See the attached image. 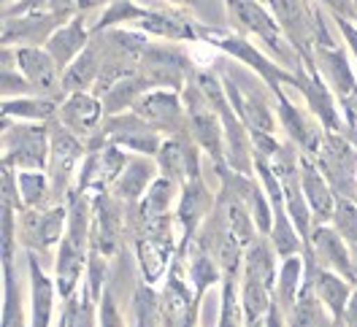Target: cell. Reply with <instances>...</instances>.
Listing matches in <instances>:
<instances>
[{"mask_svg":"<svg viewBox=\"0 0 357 327\" xmlns=\"http://www.w3.org/2000/svg\"><path fill=\"white\" fill-rule=\"evenodd\" d=\"M82 144L79 135L68 130L66 125L60 122L57 128H52V144H49V176H52V187L54 195H66V187L70 181V176L76 171L79 160H82Z\"/></svg>","mask_w":357,"mask_h":327,"instance_id":"obj_8","label":"cell"},{"mask_svg":"<svg viewBox=\"0 0 357 327\" xmlns=\"http://www.w3.org/2000/svg\"><path fill=\"white\" fill-rule=\"evenodd\" d=\"M314 289L325 303L333 308V314H341L349 301V284L344 276H335V271L314 268Z\"/></svg>","mask_w":357,"mask_h":327,"instance_id":"obj_22","label":"cell"},{"mask_svg":"<svg viewBox=\"0 0 357 327\" xmlns=\"http://www.w3.org/2000/svg\"><path fill=\"white\" fill-rule=\"evenodd\" d=\"M301 184H303V195L309 200V208L314 211L317 222H328V219L333 222L338 195L314 160H306V157L301 160Z\"/></svg>","mask_w":357,"mask_h":327,"instance_id":"obj_15","label":"cell"},{"mask_svg":"<svg viewBox=\"0 0 357 327\" xmlns=\"http://www.w3.org/2000/svg\"><path fill=\"white\" fill-rule=\"evenodd\" d=\"M152 162L146 157H135V160H128L125 171L116 176L114 181V190L116 195L125 197V200H138L149 187H152Z\"/></svg>","mask_w":357,"mask_h":327,"instance_id":"obj_19","label":"cell"},{"mask_svg":"<svg viewBox=\"0 0 357 327\" xmlns=\"http://www.w3.org/2000/svg\"><path fill=\"white\" fill-rule=\"evenodd\" d=\"M171 6H176V8H181V6H195L198 0H168Z\"/></svg>","mask_w":357,"mask_h":327,"instance_id":"obj_34","label":"cell"},{"mask_svg":"<svg viewBox=\"0 0 357 327\" xmlns=\"http://www.w3.org/2000/svg\"><path fill=\"white\" fill-rule=\"evenodd\" d=\"M355 262H357V249H355Z\"/></svg>","mask_w":357,"mask_h":327,"instance_id":"obj_36","label":"cell"},{"mask_svg":"<svg viewBox=\"0 0 357 327\" xmlns=\"http://www.w3.org/2000/svg\"><path fill=\"white\" fill-rule=\"evenodd\" d=\"M138 76L152 89H181L184 84V54L171 46H146L138 60Z\"/></svg>","mask_w":357,"mask_h":327,"instance_id":"obj_6","label":"cell"},{"mask_svg":"<svg viewBox=\"0 0 357 327\" xmlns=\"http://www.w3.org/2000/svg\"><path fill=\"white\" fill-rule=\"evenodd\" d=\"M6 144V165L20 171H41L46 162V152L52 144V132L46 125H27V122H8L3 132Z\"/></svg>","mask_w":357,"mask_h":327,"instance_id":"obj_2","label":"cell"},{"mask_svg":"<svg viewBox=\"0 0 357 327\" xmlns=\"http://www.w3.org/2000/svg\"><path fill=\"white\" fill-rule=\"evenodd\" d=\"M184 98H187V116H190L195 141L220 165V157H222V130H220L222 122H220V114L214 109V103L203 95V89L190 87L184 92Z\"/></svg>","mask_w":357,"mask_h":327,"instance_id":"obj_7","label":"cell"},{"mask_svg":"<svg viewBox=\"0 0 357 327\" xmlns=\"http://www.w3.org/2000/svg\"><path fill=\"white\" fill-rule=\"evenodd\" d=\"M14 60H17L20 73L30 82V87L36 92L52 98L57 89H63V84L57 82L60 68H57V63L52 60V54L46 52L44 46H17L14 49Z\"/></svg>","mask_w":357,"mask_h":327,"instance_id":"obj_10","label":"cell"},{"mask_svg":"<svg viewBox=\"0 0 357 327\" xmlns=\"http://www.w3.org/2000/svg\"><path fill=\"white\" fill-rule=\"evenodd\" d=\"M192 282H195V289L203 292L208 284L217 282V271H214V265L208 257H198V260L192 262Z\"/></svg>","mask_w":357,"mask_h":327,"instance_id":"obj_31","label":"cell"},{"mask_svg":"<svg viewBox=\"0 0 357 327\" xmlns=\"http://www.w3.org/2000/svg\"><path fill=\"white\" fill-rule=\"evenodd\" d=\"M138 249V262H141V271L149 282H157L168 265V254H171V236H146V238H138L135 243Z\"/></svg>","mask_w":357,"mask_h":327,"instance_id":"obj_20","label":"cell"},{"mask_svg":"<svg viewBox=\"0 0 357 327\" xmlns=\"http://www.w3.org/2000/svg\"><path fill=\"white\" fill-rule=\"evenodd\" d=\"M244 308H246V314H249V319L263 317V311L268 308V287L266 284L244 279Z\"/></svg>","mask_w":357,"mask_h":327,"instance_id":"obj_29","label":"cell"},{"mask_svg":"<svg viewBox=\"0 0 357 327\" xmlns=\"http://www.w3.org/2000/svg\"><path fill=\"white\" fill-rule=\"evenodd\" d=\"M17 192L22 208H41V203L49 197V178L41 171H20Z\"/></svg>","mask_w":357,"mask_h":327,"instance_id":"obj_25","label":"cell"},{"mask_svg":"<svg viewBox=\"0 0 357 327\" xmlns=\"http://www.w3.org/2000/svg\"><path fill=\"white\" fill-rule=\"evenodd\" d=\"M225 6H227V14L233 17V22L244 27L246 33L257 36L273 54H279L284 60L295 57L292 54L295 49L287 44V38H284L282 27L276 22V17L271 14L268 3H260V0H225Z\"/></svg>","mask_w":357,"mask_h":327,"instance_id":"obj_3","label":"cell"},{"mask_svg":"<svg viewBox=\"0 0 357 327\" xmlns=\"http://www.w3.org/2000/svg\"><path fill=\"white\" fill-rule=\"evenodd\" d=\"M208 203H211V195L201 184V176H190L187 187H184V195H181V203H178V222L184 227V236H190L198 227L203 214L208 211Z\"/></svg>","mask_w":357,"mask_h":327,"instance_id":"obj_18","label":"cell"},{"mask_svg":"<svg viewBox=\"0 0 357 327\" xmlns=\"http://www.w3.org/2000/svg\"><path fill=\"white\" fill-rule=\"evenodd\" d=\"M349 144L357 149V125H352V128H349Z\"/></svg>","mask_w":357,"mask_h":327,"instance_id":"obj_35","label":"cell"},{"mask_svg":"<svg viewBox=\"0 0 357 327\" xmlns=\"http://www.w3.org/2000/svg\"><path fill=\"white\" fill-rule=\"evenodd\" d=\"M30 284H33V327H46L52 311V284L33 254H30Z\"/></svg>","mask_w":357,"mask_h":327,"instance_id":"obj_23","label":"cell"},{"mask_svg":"<svg viewBox=\"0 0 357 327\" xmlns=\"http://www.w3.org/2000/svg\"><path fill=\"white\" fill-rule=\"evenodd\" d=\"M347 322L349 327H357V292L349 298V308H347Z\"/></svg>","mask_w":357,"mask_h":327,"instance_id":"obj_33","label":"cell"},{"mask_svg":"<svg viewBox=\"0 0 357 327\" xmlns=\"http://www.w3.org/2000/svg\"><path fill=\"white\" fill-rule=\"evenodd\" d=\"M70 17L63 14H22V17H6L3 24V44L8 46H38L52 38V33L66 24Z\"/></svg>","mask_w":357,"mask_h":327,"instance_id":"obj_9","label":"cell"},{"mask_svg":"<svg viewBox=\"0 0 357 327\" xmlns=\"http://www.w3.org/2000/svg\"><path fill=\"white\" fill-rule=\"evenodd\" d=\"M252 327H257V325H252Z\"/></svg>","mask_w":357,"mask_h":327,"instance_id":"obj_38","label":"cell"},{"mask_svg":"<svg viewBox=\"0 0 357 327\" xmlns=\"http://www.w3.org/2000/svg\"><path fill=\"white\" fill-rule=\"evenodd\" d=\"M273 276H276V268H273V249L268 246L266 241H252L244 252V279L271 287Z\"/></svg>","mask_w":357,"mask_h":327,"instance_id":"obj_21","label":"cell"},{"mask_svg":"<svg viewBox=\"0 0 357 327\" xmlns=\"http://www.w3.org/2000/svg\"><path fill=\"white\" fill-rule=\"evenodd\" d=\"M100 70H103V46L98 38H92L87 49L63 70V76H60L63 92H68V95L87 92L89 84H98Z\"/></svg>","mask_w":357,"mask_h":327,"instance_id":"obj_17","label":"cell"},{"mask_svg":"<svg viewBox=\"0 0 357 327\" xmlns=\"http://www.w3.org/2000/svg\"><path fill=\"white\" fill-rule=\"evenodd\" d=\"M103 103L98 98H92L87 92H73L68 95L66 103L57 109L60 114V122L66 125L73 135H95L98 125H100V116H103Z\"/></svg>","mask_w":357,"mask_h":327,"instance_id":"obj_16","label":"cell"},{"mask_svg":"<svg viewBox=\"0 0 357 327\" xmlns=\"http://www.w3.org/2000/svg\"><path fill=\"white\" fill-rule=\"evenodd\" d=\"M266 3L282 27L287 44L295 49V54H301L303 63L314 60V46L325 24L322 8L312 6L309 0H266Z\"/></svg>","mask_w":357,"mask_h":327,"instance_id":"obj_1","label":"cell"},{"mask_svg":"<svg viewBox=\"0 0 357 327\" xmlns=\"http://www.w3.org/2000/svg\"><path fill=\"white\" fill-rule=\"evenodd\" d=\"M319 8H328L333 20H347L355 22L357 17V0H314Z\"/></svg>","mask_w":357,"mask_h":327,"instance_id":"obj_30","label":"cell"},{"mask_svg":"<svg viewBox=\"0 0 357 327\" xmlns=\"http://www.w3.org/2000/svg\"><path fill=\"white\" fill-rule=\"evenodd\" d=\"M89 36H95V33H89L87 24H84V14H73L66 24H60L54 33H52V38L46 41V52L52 54V60L57 63L60 68V73L66 70L84 49L89 46Z\"/></svg>","mask_w":357,"mask_h":327,"instance_id":"obj_13","label":"cell"},{"mask_svg":"<svg viewBox=\"0 0 357 327\" xmlns=\"http://www.w3.org/2000/svg\"><path fill=\"white\" fill-rule=\"evenodd\" d=\"M174 200V181L171 178H155L152 187L146 190V197H144V208L141 214L144 219H160L168 217V206Z\"/></svg>","mask_w":357,"mask_h":327,"instance_id":"obj_26","label":"cell"},{"mask_svg":"<svg viewBox=\"0 0 357 327\" xmlns=\"http://www.w3.org/2000/svg\"><path fill=\"white\" fill-rule=\"evenodd\" d=\"M314 63L319 66L322 76L328 79V84L335 89V95L344 100H352L357 95V82L355 73L349 68L347 54L333 44H317L314 46Z\"/></svg>","mask_w":357,"mask_h":327,"instance_id":"obj_14","label":"cell"},{"mask_svg":"<svg viewBox=\"0 0 357 327\" xmlns=\"http://www.w3.org/2000/svg\"><path fill=\"white\" fill-rule=\"evenodd\" d=\"M133 114L146 119L157 132H181V100L174 89H149L133 106Z\"/></svg>","mask_w":357,"mask_h":327,"instance_id":"obj_11","label":"cell"},{"mask_svg":"<svg viewBox=\"0 0 357 327\" xmlns=\"http://www.w3.org/2000/svg\"><path fill=\"white\" fill-rule=\"evenodd\" d=\"M301 282V260L298 257H287L282 271H279V298L282 303L290 305L295 301V287Z\"/></svg>","mask_w":357,"mask_h":327,"instance_id":"obj_28","label":"cell"},{"mask_svg":"<svg viewBox=\"0 0 357 327\" xmlns=\"http://www.w3.org/2000/svg\"><path fill=\"white\" fill-rule=\"evenodd\" d=\"M312 243L317 257L322 260V268L335 271L338 276L349 279L352 284L357 282V262L349 252V243L341 238V233L335 227L331 230V227L322 225V227L312 230Z\"/></svg>","mask_w":357,"mask_h":327,"instance_id":"obj_12","label":"cell"},{"mask_svg":"<svg viewBox=\"0 0 357 327\" xmlns=\"http://www.w3.org/2000/svg\"><path fill=\"white\" fill-rule=\"evenodd\" d=\"M54 100L52 98H14L3 103V114L6 116H17L24 122H46L54 116Z\"/></svg>","mask_w":357,"mask_h":327,"instance_id":"obj_24","label":"cell"},{"mask_svg":"<svg viewBox=\"0 0 357 327\" xmlns=\"http://www.w3.org/2000/svg\"><path fill=\"white\" fill-rule=\"evenodd\" d=\"M103 141L114 144V146L133 149L141 157H152L162 146L160 132L146 119H141L138 114H116V116H109V122L103 128Z\"/></svg>","mask_w":357,"mask_h":327,"instance_id":"obj_4","label":"cell"},{"mask_svg":"<svg viewBox=\"0 0 357 327\" xmlns=\"http://www.w3.org/2000/svg\"><path fill=\"white\" fill-rule=\"evenodd\" d=\"M66 206H52V208H24L17 225V236L24 246L36 254L52 249L60 236H63V225H66Z\"/></svg>","mask_w":357,"mask_h":327,"instance_id":"obj_5","label":"cell"},{"mask_svg":"<svg viewBox=\"0 0 357 327\" xmlns=\"http://www.w3.org/2000/svg\"><path fill=\"white\" fill-rule=\"evenodd\" d=\"M260 3H266V0H260Z\"/></svg>","mask_w":357,"mask_h":327,"instance_id":"obj_37","label":"cell"},{"mask_svg":"<svg viewBox=\"0 0 357 327\" xmlns=\"http://www.w3.org/2000/svg\"><path fill=\"white\" fill-rule=\"evenodd\" d=\"M333 227L341 233V238L347 241L352 249H357V206L349 197H338L333 214Z\"/></svg>","mask_w":357,"mask_h":327,"instance_id":"obj_27","label":"cell"},{"mask_svg":"<svg viewBox=\"0 0 357 327\" xmlns=\"http://www.w3.org/2000/svg\"><path fill=\"white\" fill-rule=\"evenodd\" d=\"M30 82L27 79H22V76H17V73H11V70H6L3 73V98L6 100H14V95L20 92L24 98V92H30Z\"/></svg>","mask_w":357,"mask_h":327,"instance_id":"obj_32","label":"cell"}]
</instances>
